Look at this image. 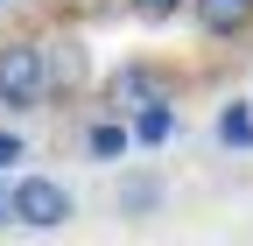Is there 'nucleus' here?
<instances>
[{"label": "nucleus", "instance_id": "obj_8", "mask_svg": "<svg viewBox=\"0 0 253 246\" xmlns=\"http://www.w3.org/2000/svg\"><path fill=\"white\" fill-rule=\"evenodd\" d=\"M84 148H91V155H99V162H120V155H126V148H134V134H126V127H120V120H99V127H91V134H84Z\"/></svg>", "mask_w": 253, "mask_h": 246}, {"label": "nucleus", "instance_id": "obj_11", "mask_svg": "<svg viewBox=\"0 0 253 246\" xmlns=\"http://www.w3.org/2000/svg\"><path fill=\"white\" fill-rule=\"evenodd\" d=\"M7 162H21V134H7V127H0V169H7Z\"/></svg>", "mask_w": 253, "mask_h": 246}, {"label": "nucleus", "instance_id": "obj_10", "mask_svg": "<svg viewBox=\"0 0 253 246\" xmlns=\"http://www.w3.org/2000/svg\"><path fill=\"white\" fill-rule=\"evenodd\" d=\"M0 225H14V176H0Z\"/></svg>", "mask_w": 253, "mask_h": 246}, {"label": "nucleus", "instance_id": "obj_5", "mask_svg": "<svg viewBox=\"0 0 253 246\" xmlns=\"http://www.w3.org/2000/svg\"><path fill=\"white\" fill-rule=\"evenodd\" d=\"M204 36H246L253 28V0H190Z\"/></svg>", "mask_w": 253, "mask_h": 246}, {"label": "nucleus", "instance_id": "obj_9", "mask_svg": "<svg viewBox=\"0 0 253 246\" xmlns=\"http://www.w3.org/2000/svg\"><path fill=\"white\" fill-rule=\"evenodd\" d=\"M134 14L141 21H169V14H183V0H134Z\"/></svg>", "mask_w": 253, "mask_h": 246}, {"label": "nucleus", "instance_id": "obj_7", "mask_svg": "<svg viewBox=\"0 0 253 246\" xmlns=\"http://www.w3.org/2000/svg\"><path fill=\"white\" fill-rule=\"evenodd\" d=\"M218 141H225V148H253V106L246 99L218 106Z\"/></svg>", "mask_w": 253, "mask_h": 246}, {"label": "nucleus", "instance_id": "obj_12", "mask_svg": "<svg viewBox=\"0 0 253 246\" xmlns=\"http://www.w3.org/2000/svg\"><path fill=\"white\" fill-rule=\"evenodd\" d=\"M0 7H14V0H0Z\"/></svg>", "mask_w": 253, "mask_h": 246}, {"label": "nucleus", "instance_id": "obj_1", "mask_svg": "<svg viewBox=\"0 0 253 246\" xmlns=\"http://www.w3.org/2000/svg\"><path fill=\"white\" fill-rule=\"evenodd\" d=\"M56 91H49V49L42 42H0V106H14V113H36L49 106Z\"/></svg>", "mask_w": 253, "mask_h": 246}, {"label": "nucleus", "instance_id": "obj_6", "mask_svg": "<svg viewBox=\"0 0 253 246\" xmlns=\"http://www.w3.org/2000/svg\"><path fill=\"white\" fill-rule=\"evenodd\" d=\"M126 134H134L141 148H162V141H176V106H141L134 120H126Z\"/></svg>", "mask_w": 253, "mask_h": 246}, {"label": "nucleus", "instance_id": "obj_2", "mask_svg": "<svg viewBox=\"0 0 253 246\" xmlns=\"http://www.w3.org/2000/svg\"><path fill=\"white\" fill-rule=\"evenodd\" d=\"M71 218H78V197L63 190L56 176H42V169L14 176V225H28V232H56V225H71Z\"/></svg>", "mask_w": 253, "mask_h": 246}, {"label": "nucleus", "instance_id": "obj_4", "mask_svg": "<svg viewBox=\"0 0 253 246\" xmlns=\"http://www.w3.org/2000/svg\"><path fill=\"white\" fill-rule=\"evenodd\" d=\"M162 197H169V183L155 176V169H126L120 190H113V211H120V218H155Z\"/></svg>", "mask_w": 253, "mask_h": 246}, {"label": "nucleus", "instance_id": "obj_3", "mask_svg": "<svg viewBox=\"0 0 253 246\" xmlns=\"http://www.w3.org/2000/svg\"><path fill=\"white\" fill-rule=\"evenodd\" d=\"M106 99H113V113H126L134 120L141 106H176V71H162V64H120L113 78H106Z\"/></svg>", "mask_w": 253, "mask_h": 246}]
</instances>
